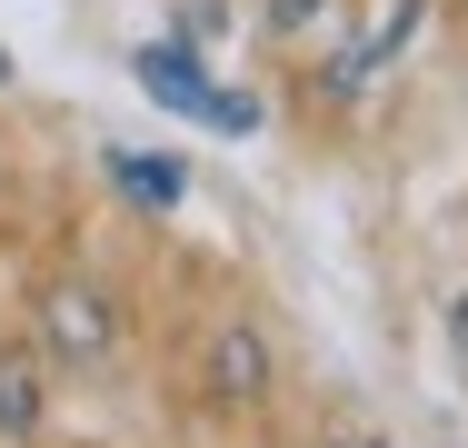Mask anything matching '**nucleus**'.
Returning <instances> with one entry per match:
<instances>
[{"mask_svg":"<svg viewBox=\"0 0 468 448\" xmlns=\"http://www.w3.org/2000/svg\"><path fill=\"white\" fill-rule=\"evenodd\" d=\"M0 80H10V60H0Z\"/></svg>","mask_w":468,"mask_h":448,"instance_id":"9d476101","label":"nucleus"},{"mask_svg":"<svg viewBox=\"0 0 468 448\" xmlns=\"http://www.w3.org/2000/svg\"><path fill=\"white\" fill-rule=\"evenodd\" d=\"M30 429H40V368L0 349V439H30Z\"/></svg>","mask_w":468,"mask_h":448,"instance_id":"423d86ee","label":"nucleus"},{"mask_svg":"<svg viewBox=\"0 0 468 448\" xmlns=\"http://www.w3.org/2000/svg\"><path fill=\"white\" fill-rule=\"evenodd\" d=\"M449 349H459V368H468V299L449 309Z\"/></svg>","mask_w":468,"mask_h":448,"instance_id":"6e6552de","label":"nucleus"},{"mask_svg":"<svg viewBox=\"0 0 468 448\" xmlns=\"http://www.w3.org/2000/svg\"><path fill=\"white\" fill-rule=\"evenodd\" d=\"M260 389H270V349H260V329H239V319H229V329L209 339V399H229V409H239V399H260Z\"/></svg>","mask_w":468,"mask_h":448,"instance_id":"20e7f679","label":"nucleus"},{"mask_svg":"<svg viewBox=\"0 0 468 448\" xmlns=\"http://www.w3.org/2000/svg\"><path fill=\"white\" fill-rule=\"evenodd\" d=\"M140 90H150L160 110L199 120V130H239V140L260 130V100H250V90H219V80L180 50V40H150V50H140Z\"/></svg>","mask_w":468,"mask_h":448,"instance_id":"f257e3e1","label":"nucleus"},{"mask_svg":"<svg viewBox=\"0 0 468 448\" xmlns=\"http://www.w3.org/2000/svg\"><path fill=\"white\" fill-rule=\"evenodd\" d=\"M419 20H429V0H369V20H359V40L339 50V70H329V80H339V90H369L378 70L419 40Z\"/></svg>","mask_w":468,"mask_h":448,"instance_id":"f03ea898","label":"nucleus"},{"mask_svg":"<svg viewBox=\"0 0 468 448\" xmlns=\"http://www.w3.org/2000/svg\"><path fill=\"white\" fill-rule=\"evenodd\" d=\"M50 349L60 358H110V339H120V319H110V299L100 289H50Z\"/></svg>","mask_w":468,"mask_h":448,"instance_id":"7ed1b4c3","label":"nucleus"},{"mask_svg":"<svg viewBox=\"0 0 468 448\" xmlns=\"http://www.w3.org/2000/svg\"><path fill=\"white\" fill-rule=\"evenodd\" d=\"M339 448H378V439H339Z\"/></svg>","mask_w":468,"mask_h":448,"instance_id":"1a4fd4ad","label":"nucleus"},{"mask_svg":"<svg viewBox=\"0 0 468 448\" xmlns=\"http://www.w3.org/2000/svg\"><path fill=\"white\" fill-rule=\"evenodd\" d=\"M319 10H329V0H270V30H309Z\"/></svg>","mask_w":468,"mask_h":448,"instance_id":"0eeeda50","label":"nucleus"},{"mask_svg":"<svg viewBox=\"0 0 468 448\" xmlns=\"http://www.w3.org/2000/svg\"><path fill=\"white\" fill-rule=\"evenodd\" d=\"M110 179H120V199H140V209H180L189 170L170 150H110Z\"/></svg>","mask_w":468,"mask_h":448,"instance_id":"39448f33","label":"nucleus"}]
</instances>
